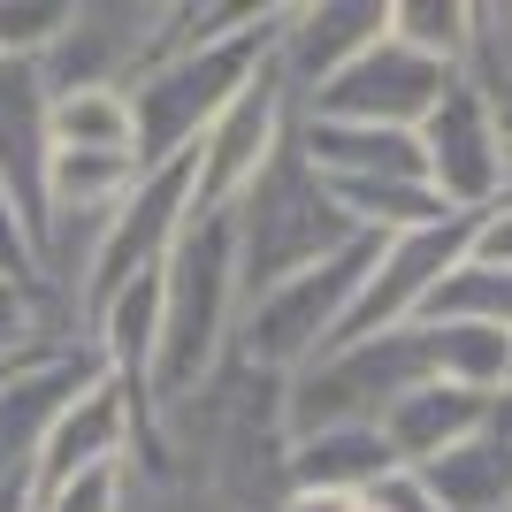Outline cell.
I'll use <instances>...</instances> for the list:
<instances>
[{
  "instance_id": "cell-23",
  "label": "cell",
  "mask_w": 512,
  "mask_h": 512,
  "mask_svg": "<svg viewBox=\"0 0 512 512\" xmlns=\"http://www.w3.org/2000/svg\"><path fill=\"white\" fill-rule=\"evenodd\" d=\"M54 23H62V0H0V62L8 54H39L54 39Z\"/></svg>"
},
{
  "instance_id": "cell-6",
  "label": "cell",
  "mask_w": 512,
  "mask_h": 512,
  "mask_svg": "<svg viewBox=\"0 0 512 512\" xmlns=\"http://www.w3.org/2000/svg\"><path fill=\"white\" fill-rule=\"evenodd\" d=\"M413 146H421V176L428 192L444 199L451 214H482L512 192V138L497 123L490 92L474 85L467 69L444 85V100L428 107V123L413 130Z\"/></svg>"
},
{
  "instance_id": "cell-18",
  "label": "cell",
  "mask_w": 512,
  "mask_h": 512,
  "mask_svg": "<svg viewBox=\"0 0 512 512\" xmlns=\"http://www.w3.org/2000/svg\"><path fill=\"white\" fill-rule=\"evenodd\" d=\"M46 138H54V153H130L138 161L130 92H62L46 107Z\"/></svg>"
},
{
  "instance_id": "cell-11",
  "label": "cell",
  "mask_w": 512,
  "mask_h": 512,
  "mask_svg": "<svg viewBox=\"0 0 512 512\" xmlns=\"http://www.w3.org/2000/svg\"><path fill=\"white\" fill-rule=\"evenodd\" d=\"M383 31H390V0H314V8H283L276 85L291 92V115H299L344 62H360Z\"/></svg>"
},
{
  "instance_id": "cell-16",
  "label": "cell",
  "mask_w": 512,
  "mask_h": 512,
  "mask_svg": "<svg viewBox=\"0 0 512 512\" xmlns=\"http://www.w3.org/2000/svg\"><path fill=\"white\" fill-rule=\"evenodd\" d=\"M291 490H321V497H367L383 474H398L383 428H314V436H291Z\"/></svg>"
},
{
  "instance_id": "cell-5",
  "label": "cell",
  "mask_w": 512,
  "mask_h": 512,
  "mask_svg": "<svg viewBox=\"0 0 512 512\" xmlns=\"http://www.w3.org/2000/svg\"><path fill=\"white\" fill-rule=\"evenodd\" d=\"M169 54V8H130V0H85L62 8L54 39L39 46L46 100L62 92H130Z\"/></svg>"
},
{
  "instance_id": "cell-24",
  "label": "cell",
  "mask_w": 512,
  "mask_h": 512,
  "mask_svg": "<svg viewBox=\"0 0 512 512\" xmlns=\"http://www.w3.org/2000/svg\"><path fill=\"white\" fill-rule=\"evenodd\" d=\"M459 260H474V268H512V192L497 199V207L467 214V245H459Z\"/></svg>"
},
{
  "instance_id": "cell-19",
  "label": "cell",
  "mask_w": 512,
  "mask_h": 512,
  "mask_svg": "<svg viewBox=\"0 0 512 512\" xmlns=\"http://www.w3.org/2000/svg\"><path fill=\"white\" fill-rule=\"evenodd\" d=\"M421 321H474V329H505V337H512V268H474V260H451L444 283L428 291Z\"/></svg>"
},
{
  "instance_id": "cell-1",
  "label": "cell",
  "mask_w": 512,
  "mask_h": 512,
  "mask_svg": "<svg viewBox=\"0 0 512 512\" xmlns=\"http://www.w3.org/2000/svg\"><path fill=\"white\" fill-rule=\"evenodd\" d=\"M237 245H230V214H192L184 237L161 260V344H153V421L169 406H184L214 367L230 360L237 337Z\"/></svg>"
},
{
  "instance_id": "cell-7",
  "label": "cell",
  "mask_w": 512,
  "mask_h": 512,
  "mask_svg": "<svg viewBox=\"0 0 512 512\" xmlns=\"http://www.w3.org/2000/svg\"><path fill=\"white\" fill-rule=\"evenodd\" d=\"M184 222H192V161L146 169L138 184H130L123 207L107 214L92 260H85V329H92V314H100L115 291H130L138 276H161V260H169V245L184 237Z\"/></svg>"
},
{
  "instance_id": "cell-21",
  "label": "cell",
  "mask_w": 512,
  "mask_h": 512,
  "mask_svg": "<svg viewBox=\"0 0 512 512\" xmlns=\"http://www.w3.org/2000/svg\"><path fill=\"white\" fill-rule=\"evenodd\" d=\"M39 352H85V344H62L54 321H46V306H39V291L0 276V375H16V367L39 360Z\"/></svg>"
},
{
  "instance_id": "cell-13",
  "label": "cell",
  "mask_w": 512,
  "mask_h": 512,
  "mask_svg": "<svg viewBox=\"0 0 512 512\" xmlns=\"http://www.w3.org/2000/svg\"><path fill=\"white\" fill-rule=\"evenodd\" d=\"M92 375H100L92 352H39V360H23L16 375H0V497L31 482V459H39L54 413H62Z\"/></svg>"
},
{
  "instance_id": "cell-28",
  "label": "cell",
  "mask_w": 512,
  "mask_h": 512,
  "mask_svg": "<svg viewBox=\"0 0 512 512\" xmlns=\"http://www.w3.org/2000/svg\"><path fill=\"white\" fill-rule=\"evenodd\" d=\"M505 413H512V398H505Z\"/></svg>"
},
{
  "instance_id": "cell-15",
  "label": "cell",
  "mask_w": 512,
  "mask_h": 512,
  "mask_svg": "<svg viewBox=\"0 0 512 512\" xmlns=\"http://www.w3.org/2000/svg\"><path fill=\"white\" fill-rule=\"evenodd\" d=\"M490 413H497V398H474V390H451V383H421L375 428H383V444H390L398 467H428V459H444L451 444H467L474 428H490Z\"/></svg>"
},
{
  "instance_id": "cell-14",
  "label": "cell",
  "mask_w": 512,
  "mask_h": 512,
  "mask_svg": "<svg viewBox=\"0 0 512 512\" xmlns=\"http://www.w3.org/2000/svg\"><path fill=\"white\" fill-rule=\"evenodd\" d=\"M428 482V497L444 512H512V413L497 398L490 428H474L467 444H451L444 459L413 467Z\"/></svg>"
},
{
  "instance_id": "cell-17",
  "label": "cell",
  "mask_w": 512,
  "mask_h": 512,
  "mask_svg": "<svg viewBox=\"0 0 512 512\" xmlns=\"http://www.w3.org/2000/svg\"><path fill=\"white\" fill-rule=\"evenodd\" d=\"M421 329H428V367H436V383L474 390V398H505V367H512L505 329H474V321H421Z\"/></svg>"
},
{
  "instance_id": "cell-9",
  "label": "cell",
  "mask_w": 512,
  "mask_h": 512,
  "mask_svg": "<svg viewBox=\"0 0 512 512\" xmlns=\"http://www.w3.org/2000/svg\"><path fill=\"white\" fill-rule=\"evenodd\" d=\"M291 123H299V115H291V92L276 85V54H268V69L214 115L207 138L192 146V214L237 207V192L268 169V153L291 138Z\"/></svg>"
},
{
  "instance_id": "cell-22",
  "label": "cell",
  "mask_w": 512,
  "mask_h": 512,
  "mask_svg": "<svg viewBox=\"0 0 512 512\" xmlns=\"http://www.w3.org/2000/svg\"><path fill=\"white\" fill-rule=\"evenodd\" d=\"M23 512H130V467H92L54 490H31Z\"/></svg>"
},
{
  "instance_id": "cell-25",
  "label": "cell",
  "mask_w": 512,
  "mask_h": 512,
  "mask_svg": "<svg viewBox=\"0 0 512 512\" xmlns=\"http://www.w3.org/2000/svg\"><path fill=\"white\" fill-rule=\"evenodd\" d=\"M0 276H8V283H31V237H23L8 192H0Z\"/></svg>"
},
{
  "instance_id": "cell-3",
  "label": "cell",
  "mask_w": 512,
  "mask_h": 512,
  "mask_svg": "<svg viewBox=\"0 0 512 512\" xmlns=\"http://www.w3.org/2000/svg\"><path fill=\"white\" fill-rule=\"evenodd\" d=\"M276 23H283V8H268L253 31H237V39H222V46H176V54H161V62L130 85L138 176L169 169V161H192V146L207 138V123L253 85L260 69H268V54H276Z\"/></svg>"
},
{
  "instance_id": "cell-10",
  "label": "cell",
  "mask_w": 512,
  "mask_h": 512,
  "mask_svg": "<svg viewBox=\"0 0 512 512\" xmlns=\"http://www.w3.org/2000/svg\"><path fill=\"white\" fill-rule=\"evenodd\" d=\"M459 245H467V214H459V222H436V230L383 237V253L367 268V283H360V299H352V314H344L337 344H360V337H383V329L421 321L428 291L444 283V268L459 260Z\"/></svg>"
},
{
  "instance_id": "cell-20",
  "label": "cell",
  "mask_w": 512,
  "mask_h": 512,
  "mask_svg": "<svg viewBox=\"0 0 512 512\" xmlns=\"http://www.w3.org/2000/svg\"><path fill=\"white\" fill-rule=\"evenodd\" d=\"M390 39L428 54V62H444V69H467L474 8L467 0H390Z\"/></svg>"
},
{
  "instance_id": "cell-4",
  "label": "cell",
  "mask_w": 512,
  "mask_h": 512,
  "mask_svg": "<svg viewBox=\"0 0 512 512\" xmlns=\"http://www.w3.org/2000/svg\"><path fill=\"white\" fill-rule=\"evenodd\" d=\"M375 253H383V237H352V245L329 253L321 268L276 283V291H260V299H245V306H237L230 360H245V367H260V375L291 383L306 360H321V352L337 344V329H344V314H352V299H360Z\"/></svg>"
},
{
  "instance_id": "cell-26",
  "label": "cell",
  "mask_w": 512,
  "mask_h": 512,
  "mask_svg": "<svg viewBox=\"0 0 512 512\" xmlns=\"http://www.w3.org/2000/svg\"><path fill=\"white\" fill-rule=\"evenodd\" d=\"M0 512H23V490H8V497H0Z\"/></svg>"
},
{
  "instance_id": "cell-2",
  "label": "cell",
  "mask_w": 512,
  "mask_h": 512,
  "mask_svg": "<svg viewBox=\"0 0 512 512\" xmlns=\"http://www.w3.org/2000/svg\"><path fill=\"white\" fill-rule=\"evenodd\" d=\"M222 214H230V245H237V299H260V291H276V283L321 268L329 253H344L352 237H367V230H352V214L306 169V153L291 146V138L268 153V169Z\"/></svg>"
},
{
  "instance_id": "cell-29",
  "label": "cell",
  "mask_w": 512,
  "mask_h": 512,
  "mask_svg": "<svg viewBox=\"0 0 512 512\" xmlns=\"http://www.w3.org/2000/svg\"><path fill=\"white\" fill-rule=\"evenodd\" d=\"M130 512H138V505H130Z\"/></svg>"
},
{
  "instance_id": "cell-12",
  "label": "cell",
  "mask_w": 512,
  "mask_h": 512,
  "mask_svg": "<svg viewBox=\"0 0 512 512\" xmlns=\"http://www.w3.org/2000/svg\"><path fill=\"white\" fill-rule=\"evenodd\" d=\"M46 77L39 54H8L0 62V192L16 207L31 253H39L46 230V169H54V138H46Z\"/></svg>"
},
{
  "instance_id": "cell-27",
  "label": "cell",
  "mask_w": 512,
  "mask_h": 512,
  "mask_svg": "<svg viewBox=\"0 0 512 512\" xmlns=\"http://www.w3.org/2000/svg\"><path fill=\"white\" fill-rule=\"evenodd\" d=\"M505 398H512V367H505Z\"/></svg>"
},
{
  "instance_id": "cell-8",
  "label": "cell",
  "mask_w": 512,
  "mask_h": 512,
  "mask_svg": "<svg viewBox=\"0 0 512 512\" xmlns=\"http://www.w3.org/2000/svg\"><path fill=\"white\" fill-rule=\"evenodd\" d=\"M451 77H459V69L428 62V54H413V46H398L383 31V39L367 46L360 62H344L299 115H314V123H360V130H421Z\"/></svg>"
}]
</instances>
